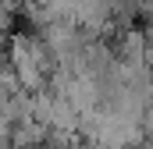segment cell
<instances>
[{
  "mask_svg": "<svg viewBox=\"0 0 153 149\" xmlns=\"http://www.w3.org/2000/svg\"><path fill=\"white\" fill-rule=\"evenodd\" d=\"M7 64L14 71V82L22 92H43L46 78H50V53L46 46L39 43V36H18L11 43V53H7Z\"/></svg>",
  "mask_w": 153,
  "mask_h": 149,
  "instance_id": "6da1fadb",
  "label": "cell"
}]
</instances>
